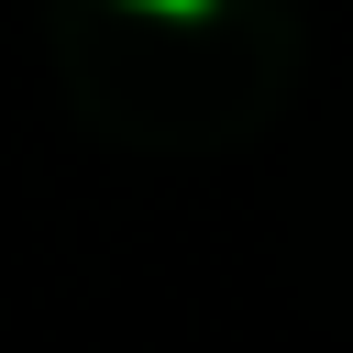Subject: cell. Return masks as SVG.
Instances as JSON below:
<instances>
[{"mask_svg":"<svg viewBox=\"0 0 353 353\" xmlns=\"http://www.w3.org/2000/svg\"><path fill=\"white\" fill-rule=\"evenodd\" d=\"M143 11H199V0H143Z\"/></svg>","mask_w":353,"mask_h":353,"instance_id":"obj_1","label":"cell"}]
</instances>
